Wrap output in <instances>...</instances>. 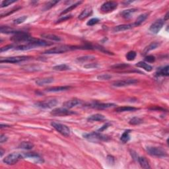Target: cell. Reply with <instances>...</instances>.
I'll return each mask as SVG.
<instances>
[{
    "instance_id": "6da1fadb",
    "label": "cell",
    "mask_w": 169,
    "mask_h": 169,
    "mask_svg": "<svg viewBox=\"0 0 169 169\" xmlns=\"http://www.w3.org/2000/svg\"><path fill=\"white\" fill-rule=\"evenodd\" d=\"M83 137L89 141L93 142H99V141H106L110 139V137L107 135H103L99 132H91L83 134Z\"/></svg>"
},
{
    "instance_id": "7a4b0ae2",
    "label": "cell",
    "mask_w": 169,
    "mask_h": 169,
    "mask_svg": "<svg viewBox=\"0 0 169 169\" xmlns=\"http://www.w3.org/2000/svg\"><path fill=\"white\" fill-rule=\"evenodd\" d=\"M75 49H79V48H76L75 46H71L68 45H62L54 47L53 48H50L49 50L45 51L44 54H63L68 52V51L75 50Z\"/></svg>"
},
{
    "instance_id": "3957f363",
    "label": "cell",
    "mask_w": 169,
    "mask_h": 169,
    "mask_svg": "<svg viewBox=\"0 0 169 169\" xmlns=\"http://www.w3.org/2000/svg\"><path fill=\"white\" fill-rule=\"evenodd\" d=\"M22 159H24L23 153H13L5 157L3 159V162L8 165H13V164H16L19 160Z\"/></svg>"
},
{
    "instance_id": "277c9868",
    "label": "cell",
    "mask_w": 169,
    "mask_h": 169,
    "mask_svg": "<svg viewBox=\"0 0 169 169\" xmlns=\"http://www.w3.org/2000/svg\"><path fill=\"white\" fill-rule=\"evenodd\" d=\"M146 151L149 154L152 156L163 157L167 155L166 151L164 150L161 147H147L146 148Z\"/></svg>"
},
{
    "instance_id": "5b68a950",
    "label": "cell",
    "mask_w": 169,
    "mask_h": 169,
    "mask_svg": "<svg viewBox=\"0 0 169 169\" xmlns=\"http://www.w3.org/2000/svg\"><path fill=\"white\" fill-rule=\"evenodd\" d=\"M51 126H52L57 132H58L59 133H61L62 135H64V136L67 137L70 135V129L66 125H64V124L60 123H57V122H52V123H51Z\"/></svg>"
},
{
    "instance_id": "8992f818",
    "label": "cell",
    "mask_w": 169,
    "mask_h": 169,
    "mask_svg": "<svg viewBox=\"0 0 169 169\" xmlns=\"http://www.w3.org/2000/svg\"><path fill=\"white\" fill-rule=\"evenodd\" d=\"M32 37H31L29 34L24 32H21L19 34H15L11 40L15 42H29Z\"/></svg>"
},
{
    "instance_id": "52a82bcc",
    "label": "cell",
    "mask_w": 169,
    "mask_h": 169,
    "mask_svg": "<svg viewBox=\"0 0 169 169\" xmlns=\"http://www.w3.org/2000/svg\"><path fill=\"white\" fill-rule=\"evenodd\" d=\"M137 82H138V81H137V79H134L119 80V81L113 82L112 85L116 87H127L132 85V84H134L135 83H137Z\"/></svg>"
},
{
    "instance_id": "ba28073f",
    "label": "cell",
    "mask_w": 169,
    "mask_h": 169,
    "mask_svg": "<svg viewBox=\"0 0 169 169\" xmlns=\"http://www.w3.org/2000/svg\"><path fill=\"white\" fill-rule=\"evenodd\" d=\"M77 114L76 112H75L74 111L70 110L68 108H55L51 112V114L53 116H68V115H72V114Z\"/></svg>"
},
{
    "instance_id": "9c48e42d",
    "label": "cell",
    "mask_w": 169,
    "mask_h": 169,
    "mask_svg": "<svg viewBox=\"0 0 169 169\" xmlns=\"http://www.w3.org/2000/svg\"><path fill=\"white\" fill-rule=\"evenodd\" d=\"M30 57L29 56H15V57H6L4 59H1L0 62L1 63H11V64H15L19 63L21 62H23L25 60L29 59Z\"/></svg>"
},
{
    "instance_id": "30bf717a",
    "label": "cell",
    "mask_w": 169,
    "mask_h": 169,
    "mask_svg": "<svg viewBox=\"0 0 169 169\" xmlns=\"http://www.w3.org/2000/svg\"><path fill=\"white\" fill-rule=\"evenodd\" d=\"M57 101L55 99H50V100H46V101L39 102L35 104L37 107L41 108H54V106L57 105Z\"/></svg>"
},
{
    "instance_id": "8fae6325",
    "label": "cell",
    "mask_w": 169,
    "mask_h": 169,
    "mask_svg": "<svg viewBox=\"0 0 169 169\" xmlns=\"http://www.w3.org/2000/svg\"><path fill=\"white\" fill-rule=\"evenodd\" d=\"M118 7V3L116 1H106L102 5L101 10L104 13H110L115 10Z\"/></svg>"
},
{
    "instance_id": "7c38bea8",
    "label": "cell",
    "mask_w": 169,
    "mask_h": 169,
    "mask_svg": "<svg viewBox=\"0 0 169 169\" xmlns=\"http://www.w3.org/2000/svg\"><path fill=\"white\" fill-rule=\"evenodd\" d=\"M164 24V20L160 19L159 20H157L155 23H153L151 24L149 30L151 32L154 33V34H157L161 28H163V25Z\"/></svg>"
},
{
    "instance_id": "4fadbf2b",
    "label": "cell",
    "mask_w": 169,
    "mask_h": 169,
    "mask_svg": "<svg viewBox=\"0 0 169 169\" xmlns=\"http://www.w3.org/2000/svg\"><path fill=\"white\" fill-rule=\"evenodd\" d=\"M24 158H26L28 159H31L32 161L35 162L37 163H42L44 162V160L42 159V158L39 155L37 154V153H23Z\"/></svg>"
},
{
    "instance_id": "5bb4252c",
    "label": "cell",
    "mask_w": 169,
    "mask_h": 169,
    "mask_svg": "<svg viewBox=\"0 0 169 169\" xmlns=\"http://www.w3.org/2000/svg\"><path fill=\"white\" fill-rule=\"evenodd\" d=\"M116 106L115 104L113 103H95L89 104V107L98 109V110H104V109L110 108L112 107H114Z\"/></svg>"
},
{
    "instance_id": "9a60e30c",
    "label": "cell",
    "mask_w": 169,
    "mask_h": 169,
    "mask_svg": "<svg viewBox=\"0 0 169 169\" xmlns=\"http://www.w3.org/2000/svg\"><path fill=\"white\" fill-rule=\"evenodd\" d=\"M82 103V101L81 100L77 99H73L71 100H69V101L65 102L63 104V106L64 108H72L73 107H75V106L79 105Z\"/></svg>"
},
{
    "instance_id": "2e32d148",
    "label": "cell",
    "mask_w": 169,
    "mask_h": 169,
    "mask_svg": "<svg viewBox=\"0 0 169 169\" xmlns=\"http://www.w3.org/2000/svg\"><path fill=\"white\" fill-rule=\"evenodd\" d=\"M133 27H135L134 23L133 24H121V25H118L115 26V27L113 28V31L114 32H122V31H125L127 30L131 29Z\"/></svg>"
},
{
    "instance_id": "e0dca14e",
    "label": "cell",
    "mask_w": 169,
    "mask_h": 169,
    "mask_svg": "<svg viewBox=\"0 0 169 169\" xmlns=\"http://www.w3.org/2000/svg\"><path fill=\"white\" fill-rule=\"evenodd\" d=\"M71 87L68 86H59V87H53L46 89V92L49 93H55V92H62V91L69 90Z\"/></svg>"
},
{
    "instance_id": "ac0fdd59",
    "label": "cell",
    "mask_w": 169,
    "mask_h": 169,
    "mask_svg": "<svg viewBox=\"0 0 169 169\" xmlns=\"http://www.w3.org/2000/svg\"><path fill=\"white\" fill-rule=\"evenodd\" d=\"M0 31H1V33H5V34H19V33L21 32V31L15 30L7 26H1V28H0Z\"/></svg>"
},
{
    "instance_id": "d6986e66",
    "label": "cell",
    "mask_w": 169,
    "mask_h": 169,
    "mask_svg": "<svg viewBox=\"0 0 169 169\" xmlns=\"http://www.w3.org/2000/svg\"><path fill=\"white\" fill-rule=\"evenodd\" d=\"M54 81V79L52 77H47V78L39 79L36 81V84L39 86H44L46 84H50Z\"/></svg>"
},
{
    "instance_id": "ffe728a7",
    "label": "cell",
    "mask_w": 169,
    "mask_h": 169,
    "mask_svg": "<svg viewBox=\"0 0 169 169\" xmlns=\"http://www.w3.org/2000/svg\"><path fill=\"white\" fill-rule=\"evenodd\" d=\"M93 13V10L91 8H86L81 12V14L79 15V19L80 20H83L84 19L87 18L88 17H89L90 15H92Z\"/></svg>"
},
{
    "instance_id": "44dd1931",
    "label": "cell",
    "mask_w": 169,
    "mask_h": 169,
    "mask_svg": "<svg viewBox=\"0 0 169 169\" xmlns=\"http://www.w3.org/2000/svg\"><path fill=\"white\" fill-rule=\"evenodd\" d=\"M105 119V117L101 114H95L90 116L87 118V120L89 122H97V121H103Z\"/></svg>"
},
{
    "instance_id": "7402d4cb",
    "label": "cell",
    "mask_w": 169,
    "mask_h": 169,
    "mask_svg": "<svg viewBox=\"0 0 169 169\" xmlns=\"http://www.w3.org/2000/svg\"><path fill=\"white\" fill-rule=\"evenodd\" d=\"M147 17H148L147 13H144V14L140 15L139 16L137 17V19L135 20V21L134 23L135 26H138L139 25H141V24L145 21Z\"/></svg>"
},
{
    "instance_id": "603a6c76",
    "label": "cell",
    "mask_w": 169,
    "mask_h": 169,
    "mask_svg": "<svg viewBox=\"0 0 169 169\" xmlns=\"http://www.w3.org/2000/svg\"><path fill=\"white\" fill-rule=\"evenodd\" d=\"M136 9H130L124 10L121 13L122 16L125 19H130L133 13L137 11Z\"/></svg>"
},
{
    "instance_id": "cb8c5ba5",
    "label": "cell",
    "mask_w": 169,
    "mask_h": 169,
    "mask_svg": "<svg viewBox=\"0 0 169 169\" xmlns=\"http://www.w3.org/2000/svg\"><path fill=\"white\" fill-rule=\"evenodd\" d=\"M139 108L132 107V106H122L115 109V111L117 112H131V111H135Z\"/></svg>"
},
{
    "instance_id": "d4e9b609",
    "label": "cell",
    "mask_w": 169,
    "mask_h": 169,
    "mask_svg": "<svg viewBox=\"0 0 169 169\" xmlns=\"http://www.w3.org/2000/svg\"><path fill=\"white\" fill-rule=\"evenodd\" d=\"M41 37L42 38H44V39H48V40H50V41H56V42H59L62 40L60 37L53 34H41Z\"/></svg>"
},
{
    "instance_id": "484cf974",
    "label": "cell",
    "mask_w": 169,
    "mask_h": 169,
    "mask_svg": "<svg viewBox=\"0 0 169 169\" xmlns=\"http://www.w3.org/2000/svg\"><path fill=\"white\" fill-rule=\"evenodd\" d=\"M138 162L140 164V165L143 168H150L151 166L149 165V161H147V159H146L145 157H141L138 158Z\"/></svg>"
},
{
    "instance_id": "4316f807",
    "label": "cell",
    "mask_w": 169,
    "mask_h": 169,
    "mask_svg": "<svg viewBox=\"0 0 169 169\" xmlns=\"http://www.w3.org/2000/svg\"><path fill=\"white\" fill-rule=\"evenodd\" d=\"M33 147H34V144L28 141L21 142L19 145V149H26V150L32 149Z\"/></svg>"
},
{
    "instance_id": "83f0119b",
    "label": "cell",
    "mask_w": 169,
    "mask_h": 169,
    "mask_svg": "<svg viewBox=\"0 0 169 169\" xmlns=\"http://www.w3.org/2000/svg\"><path fill=\"white\" fill-rule=\"evenodd\" d=\"M136 66L138 67V68H143V70H145L147 72H151L153 70V67L151 66L150 65H149L148 64L145 63L144 62H139L136 64Z\"/></svg>"
},
{
    "instance_id": "f1b7e54d",
    "label": "cell",
    "mask_w": 169,
    "mask_h": 169,
    "mask_svg": "<svg viewBox=\"0 0 169 169\" xmlns=\"http://www.w3.org/2000/svg\"><path fill=\"white\" fill-rule=\"evenodd\" d=\"M168 66H166L163 68L159 69V70L157 71V75H162V76H168L169 73H168Z\"/></svg>"
},
{
    "instance_id": "f546056e",
    "label": "cell",
    "mask_w": 169,
    "mask_h": 169,
    "mask_svg": "<svg viewBox=\"0 0 169 169\" xmlns=\"http://www.w3.org/2000/svg\"><path fill=\"white\" fill-rule=\"evenodd\" d=\"M131 132L130 130H128L124 132L123 133H122V136H121V141L123 142V143H126L128 142L129 140H130V133Z\"/></svg>"
},
{
    "instance_id": "4dcf8cb0",
    "label": "cell",
    "mask_w": 169,
    "mask_h": 169,
    "mask_svg": "<svg viewBox=\"0 0 169 169\" xmlns=\"http://www.w3.org/2000/svg\"><path fill=\"white\" fill-rule=\"evenodd\" d=\"M82 2H83V1H77V3H75V4H73V5H72L71 6H70L69 7H68L67 9H66L65 10L63 11L62 12L61 15L66 14V13H68V12H70V11H72L73 9H74L75 8H76L77 6L79 5L81 3H82Z\"/></svg>"
},
{
    "instance_id": "1f68e13d",
    "label": "cell",
    "mask_w": 169,
    "mask_h": 169,
    "mask_svg": "<svg viewBox=\"0 0 169 169\" xmlns=\"http://www.w3.org/2000/svg\"><path fill=\"white\" fill-rule=\"evenodd\" d=\"M53 70H54L55 71H61V72H62V71H67L70 70V68L68 65H66V64H60V65L54 66V68H53Z\"/></svg>"
},
{
    "instance_id": "d6a6232c",
    "label": "cell",
    "mask_w": 169,
    "mask_h": 169,
    "mask_svg": "<svg viewBox=\"0 0 169 169\" xmlns=\"http://www.w3.org/2000/svg\"><path fill=\"white\" fill-rule=\"evenodd\" d=\"M142 122H143V120L139 118H137V117H134L132 119H131L130 122H129V124H130V125H139V124H141Z\"/></svg>"
},
{
    "instance_id": "836d02e7",
    "label": "cell",
    "mask_w": 169,
    "mask_h": 169,
    "mask_svg": "<svg viewBox=\"0 0 169 169\" xmlns=\"http://www.w3.org/2000/svg\"><path fill=\"white\" fill-rule=\"evenodd\" d=\"M135 57H136V52H134V51H130V52H129L126 55L127 60L128 61L134 60Z\"/></svg>"
},
{
    "instance_id": "e575fe53",
    "label": "cell",
    "mask_w": 169,
    "mask_h": 169,
    "mask_svg": "<svg viewBox=\"0 0 169 169\" xmlns=\"http://www.w3.org/2000/svg\"><path fill=\"white\" fill-rule=\"evenodd\" d=\"M95 59V57L92 56V55H86V56H83L78 57L77 59V61L81 62H84L86 61H90V60H93V59Z\"/></svg>"
},
{
    "instance_id": "d590c367",
    "label": "cell",
    "mask_w": 169,
    "mask_h": 169,
    "mask_svg": "<svg viewBox=\"0 0 169 169\" xmlns=\"http://www.w3.org/2000/svg\"><path fill=\"white\" fill-rule=\"evenodd\" d=\"M58 1H48L47 3L45 5V7H44V10H48L50 9V8H52V7H54L55 4L58 3Z\"/></svg>"
},
{
    "instance_id": "8d00e7d4",
    "label": "cell",
    "mask_w": 169,
    "mask_h": 169,
    "mask_svg": "<svg viewBox=\"0 0 169 169\" xmlns=\"http://www.w3.org/2000/svg\"><path fill=\"white\" fill-rule=\"evenodd\" d=\"M159 44H158L157 42H152L149 46H148V47H147V48L145 49V52H147L149 51L150 50H154V49L157 48L158 46H159Z\"/></svg>"
},
{
    "instance_id": "74e56055",
    "label": "cell",
    "mask_w": 169,
    "mask_h": 169,
    "mask_svg": "<svg viewBox=\"0 0 169 169\" xmlns=\"http://www.w3.org/2000/svg\"><path fill=\"white\" fill-rule=\"evenodd\" d=\"M15 2H16L15 0H4V1L1 2V7L3 8L5 7H7L8 5H11V4L15 3Z\"/></svg>"
},
{
    "instance_id": "f35d334b",
    "label": "cell",
    "mask_w": 169,
    "mask_h": 169,
    "mask_svg": "<svg viewBox=\"0 0 169 169\" xmlns=\"http://www.w3.org/2000/svg\"><path fill=\"white\" fill-rule=\"evenodd\" d=\"M129 67L128 64H116V65H114L112 66V68L113 69H115V70H121V69H125L126 68H128Z\"/></svg>"
},
{
    "instance_id": "ab89813d",
    "label": "cell",
    "mask_w": 169,
    "mask_h": 169,
    "mask_svg": "<svg viewBox=\"0 0 169 169\" xmlns=\"http://www.w3.org/2000/svg\"><path fill=\"white\" fill-rule=\"evenodd\" d=\"M112 78V76L109 74H102L97 76V79L101 81H104V80H108Z\"/></svg>"
},
{
    "instance_id": "60d3db41",
    "label": "cell",
    "mask_w": 169,
    "mask_h": 169,
    "mask_svg": "<svg viewBox=\"0 0 169 169\" xmlns=\"http://www.w3.org/2000/svg\"><path fill=\"white\" fill-rule=\"evenodd\" d=\"M26 16H22V17H20L19 18H17L14 21H13V23L15 24H21L22 23H23V22L25 21L26 19Z\"/></svg>"
},
{
    "instance_id": "b9f144b4",
    "label": "cell",
    "mask_w": 169,
    "mask_h": 169,
    "mask_svg": "<svg viewBox=\"0 0 169 169\" xmlns=\"http://www.w3.org/2000/svg\"><path fill=\"white\" fill-rule=\"evenodd\" d=\"M99 19H97V18H93V19H90L89 21L87 22V24L88 26H93V25H95V24H97L98 23H99Z\"/></svg>"
},
{
    "instance_id": "7bdbcfd3",
    "label": "cell",
    "mask_w": 169,
    "mask_h": 169,
    "mask_svg": "<svg viewBox=\"0 0 169 169\" xmlns=\"http://www.w3.org/2000/svg\"><path fill=\"white\" fill-rule=\"evenodd\" d=\"M145 61L147 62H149V63H152V62H154L155 61V57L153 55H148V56L145 57Z\"/></svg>"
},
{
    "instance_id": "ee69618b",
    "label": "cell",
    "mask_w": 169,
    "mask_h": 169,
    "mask_svg": "<svg viewBox=\"0 0 169 169\" xmlns=\"http://www.w3.org/2000/svg\"><path fill=\"white\" fill-rule=\"evenodd\" d=\"M13 48H15V47L13 45H7L6 46H4V47L1 48V50H0V51H1V52H5V51L8 50H10V49H12Z\"/></svg>"
},
{
    "instance_id": "f6af8a7d",
    "label": "cell",
    "mask_w": 169,
    "mask_h": 169,
    "mask_svg": "<svg viewBox=\"0 0 169 169\" xmlns=\"http://www.w3.org/2000/svg\"><path fill=\"white\" fill-rule=\"evenodd\" d=\"M7 137L5 136V135L3 134H1V136H0V143H3L4 142L7 141Z\"/></svg>"
},
{
    "instance_id": "bcb514c9",
    "label": "cell",
    "mask_w": 169,
    "mask_h": 169,
    "mask_svg": "<svg viewBox=\"0 0 169 169\" xmlns=\"http://www.w3.org/2000/svg\"><path fill=\"white\" fill-rule=\"evenodd\" d=\"M20 9V7H19V8H16V9H13L12 11H11V12H8L7 13H5V14H2L1 15V17H6V16H7V15H10V14H11V13H14L15 11H17V10L18 9Z\"/></svg>"
},
{
    "instance_id": "7dc6e473",
    "label": "cell",
    "mask_w": 169,
    "mask_h": 169,
    "mask_svg": "<svg viewBox=\"0 0 169 169\" xmlns=\"http://www.w3.org/2000/svg\"><path fill=\"white\" fill-rule=\"evenodd\" d=\"M107 161L109 164H113L114 163V159L112 156H110V155H108L107 157Z\"/></svg>"
},
{
    "instance_id": "c3c4849f",
    "label": "cell",
    "mask_w": 169,
    "mask_h": 169,
    "mask_svg": "<svg viewBox=\"0 0 169 169\" xmlns=\"http://www.w3.org/2000/svg\"><path fill=\"white\" fill-rule=\"evenodd\" d=\"M97 67V64H87V65L84 66V68H96Z\"/></svg>"
},
{
    "instance_id": "681fc988",
    "label": "cell",
    "mask_w": 169,
    "mask_h": 169,
    "mask_svg": "<svg viewBox=\"0 0 169 169\" xmlns=\"http://www.w3.org/2000/svg\"><path fill=\"white\" fill-rule=\"evenodd\" d=\"M109 125H110V124H106L105 125H104L103 127H101V128H100L99 130H98V132H103V131H104V130H105V129L108 128V127L109 126Z\"/></svg>"
},
{
    "instance_id": "f907efd6",
    "label": "cell",
    "mask_w": 169,
    "mask_h": 169,
    "mask_svg": "<svg viewBox=\"0 0 169 169\" xmlns=\"http://www.w3.org/2000/svg\"><path fill=\"white\" fill-rule=\"evenodd\" d=\"M71 17H72V16H70V17H69V16H64V17H62V18L59 19L58 20V21H57V23H59V22L64 21H66V20H67V19L71 18Z\"/></svg>"
},
{
    "instance_id": "816d5d0a",
    "label": "cell",
    "mask_w": 169,
    "mask_h": 169,
    "mask_svg": "<svg viewBox=\"0 0 169 169\" xmlns=\"http://www.w3.org/2000/svg\"><path fill=\"white\" fill-rule=\"evenodd\" d=\"M3 151L2 149H1V157L3 156Z\"/></svg>"
}]
</instances>
